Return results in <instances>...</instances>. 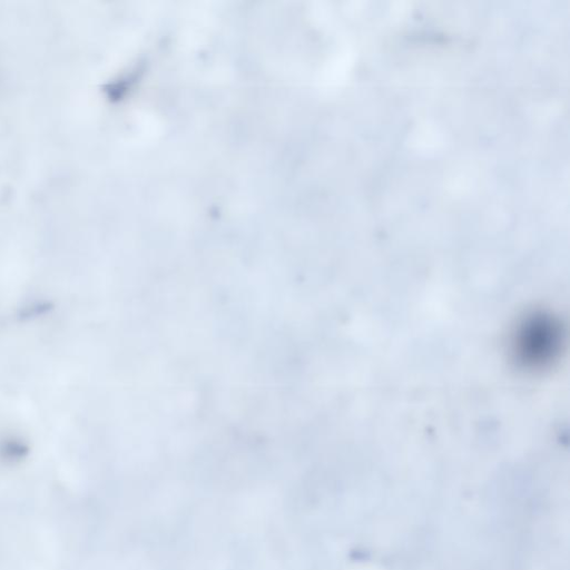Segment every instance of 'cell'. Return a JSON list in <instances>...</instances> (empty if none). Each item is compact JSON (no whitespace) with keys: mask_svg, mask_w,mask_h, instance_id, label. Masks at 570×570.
I'll use <instances>...</instances> for the list:
<instances>
[{"mask_svg":"<svg viewBox=\"0 0 570 570\" xmlns=\"http://www.w3.org/2000/svg\"><path fill=\"white\" fill-rule=\"evenodd\" d=\"M562 336L557 317L541 311L529 313L519 320L511 333V356L523 370L548 368L560 355Z\"/></svg>","mask_w":570,"mask_h":570,"instance_id":"cell-1","label":"cell"}]
</instances>
